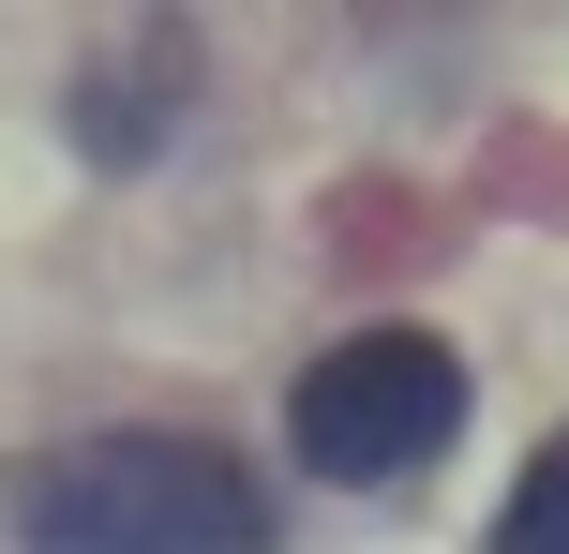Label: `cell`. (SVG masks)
Returning a JSON list of instances; mask_svg holds the SVG:
<instances>
[{
    "label": "cell",
    "instance_id": "obj_1",
    "mask_svg": "<svg viewBox=\"0 0 569 554\" xmlns=\"http://www.w3.org/2000/svg\"><path fill=\"white\" fill-rule=\"evenodd\" d=\"M16 554H270L256 465L210 435H60L0 480Z\"/></svg>",
    "mask_w": 569,
    "mask_h": 554
},
{
    "label": "cell",
    "instance_id": "obj_2",
    "mask_svg": "<svg viewBox=\"0 0 569 554\" xmlns=\"http://www.w3.org/2000/svg\"><path fill=\"white\" fill-rule=\"evenodd\" d=\"M284 435L315 480H420L465 435V360L435 330H345L300 390H284Z\"/></svg>",
    "mask_w": 569,
    "mask_h": 554
},
{
    "label": "cell",
    "instance_id": "obj_3",
    "mask_svg": "<svg viewBox=\"0 0 569 554\" xmlns=\"http://www.w3.org/2000/svg\"><path fill=\"white\" fill-rule=\"evenodd\" d=\"M495 554H569V435H540V450H525L510 510H495Z\"/></svg>",
    "mask_w": 569,
    "mask_h": 554
}]
</instances>
